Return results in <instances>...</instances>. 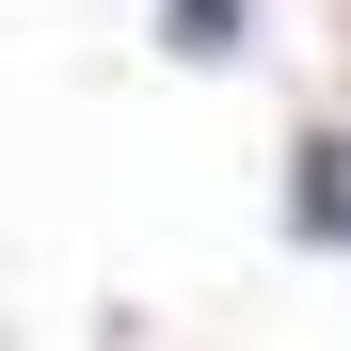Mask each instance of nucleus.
Masks as SVG:
<instances>
[{
    "instance_id": "nucleus-1",
    "label": "nucleus",
    "mask_w": 351,
    "mask_h": 351,
    "mask_svg": "<svg viewBox=\"0 0 351 351\" xmlns=\"http://www.w3.org/2000/svg\"><path fill=\"white\" fill-rule=\"evenodd\" d=\"M287 223H304L319 256H351V144H319V128H304V160H287Z\"/></svg>"
},
{
    "instance_id": "nucleus-2",
    "label": "nucleus",
    "mask_w": 351,
    "mask_h": 351,
    "mask_svg": "<svg viewBox=\"0 0 351 351\" xmlns=\"http://www.w3.org/2000/svg\"><path fill=\"white\" fill-rule=\"evenodd\" d=\"M240 16H256V0H160V48H192V64H223V48H240Z\"/></svg>"
}]
</instances>
